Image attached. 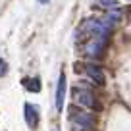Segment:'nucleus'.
<instances>
[{
    "mask_svg": "<svg viewBox=\"0 0 131 131\" xmlns=\"http://www.w3.org/2000/svg\"><path fill=\"white\" fill-rule=\"evenodd\" d=\"M106 41H108V35H96V37L87 39L85 45H83V54L89 58L102 56L104 48H106Z\"/></svg>",
    "mask_w": 131,
    "mask_h": 131,
    "instance_id": "1",
    "label": "nucleus"
},
{
    "mask_svg": "<svg viewBox=\"0 0 131 131\" xmlns=\"http://www.w3.org/2000/svg\"><path fill=\"white\" fill-rule=\"evenodd\" d=\"M73 100H75V104H79V106H83V108H89V110H93V108L96 106L94 94L91 93L89 89H83V87H75L73 89Z\"/></svg>",
    "mask_w": 131,
    "mask_h": 131,
    "instance_id": "2",
    "label": "nucleus"
},
{
    "mask_svg": "<svg viewBox=\"0 0 131 131\" xmlns=\"http://www.w3.org/2000/svg\"><path fill=\"white\" fill-rule=\"evenodd\" d=\"M70 118H71V122H73V123H77V125L83 127V129H89V127H93V122H94L91 114H87V112H81V110H79V112L73 110V112L70 114Z\"/></svg>",
    "mask_w": 131,
    "mask_h": 131,
    "instance_id": "3",
    "label": "nucleus"
},
{
    "mask_svg": "<svg viewBox=\"0 0 131 131\" xmlns=\"http://www.w3.org/2000/svg\"><path fill=\"white\" fill-rule=\"evenodd\" d=\"M64 98H66V73L62 71L58 77V87H56V110L60 112L64 108Z\"/></svg>",
    "mask_w": 131,
    "mask_h": 131,
    "instance_id": "4",
    "label": "nucleus"
},
{
    "mask_svg": "<svg viewBox=\"0 0 131 131\" xmlns=\"http://www.w3.org/2000/svg\"><path fill=\"white\" fill-rule=\"evenodd\" d=\"M23 114H25V122H27V125L31 127V129H35V127L39 125V110L33 104H25L23 106Z\"/></svg>",
    "mask_w": 131,
    "mask_h": 131,
    "instance_id": "5",
    "label": "nucleus"
},
{
    "mask_svg": "<svg viewBox=\"0 0 131 131\" xmlns=\"http://www.w3.org/2000/svg\"><path fill=\"white\" fill-rule=\"evenodd\" d=\"M85 71H87V75H89V77L93 79L96 85H104V83H106L104 71L100 70L98 66H94V64H87V66H85Z\"/></svg>",
    "mask_w": 131,
    "mask_h": 131,
    "instance_id": "6",
    "label": "nucleus"
},
{
    "mask_svg": "<svg viewBox=\"0 0 131 131\" xmlns=\"http://www.w3.org/2000/svg\"><path fill=\"white\" fill-rule=\"evenodd\" d=\"M119 17H122V14H119L118 10H114V12H110L104 19H100V23H102L106 29H110V27H114V25L119 21Z\"/></svg>",
    "mask_w": 131,
    "mask_h": 131,
    "instance_id": "7",
    "label": "nucleus"
},
{
    "mask_svg": "<svg viewBox=\"0 0 131 131\" xmlns=\"http://www.w3.org/2000/svg\"><path fill=\"white\" fill-rule=\"evenodd\" d=\"M23 85H25V89L31 91V93H39V91H41V79H39V77L23 79Z\"/></svg>",
    "mask_w": 131,
    "mask_h": 131,
    "instance_id": "8",
    "label": "nucleus"
},
{
    "mask_svg": "<svg viewBox=\"0 0 131 131\" xmlns=\"http://www.w3.org/2000/svg\"><path fill=\"white\" fill-rule=\"evenodd\" d=\"M94 2H96V6H98V8L110 10V12H114V10H118V8H119L118 0H94Z\"/></svg>",
    "mask_w": 131,
    "mask_h": 131,
    "instance_id": "9",
    "label": "nucleus"
},
{
    "mask_svg": "<svg viewBox=\"0 0 131 131\" xmlns=\"http://www.w3.org/2000/svg\"><path fill=\"white\" fill-rule=\"evenodd\" d=\"M6 71H8V64H6V60H2V58H0V77H2V75H6Z\"/></svg>",
    "mask_w": 131,
    "mask_h": 131,
    "instance_id": "10",
    "label": "nucleus"
},
{
    "mask_svg": "<svg viewBox=\"0 0 131 131\" xmlns=\"http://www.w3.org/2000/svg\"><path fill=\"white\" fill-rule=\"evenodd\" d=\"M37 2H39V4H48L50 0H37Z\"/></svg>",
    "mask_w": 131,
    "mask_h": 131,
    "instance_id": "11",
    "label": "nucleus"
},
{
    "mask_svg": "<svg viewBox=\"0 0 131 131\" xmlns=\"http://www.w3.org/2000/svg\"><path fill=\"white\" fill-rule=\"evenodd\" d=\"M52 131H60V129H58V127H54V129H52Z\"/></svg>",
    "mask_w": 131,
    "mask_h": 131,
    "instance_id": "12",
    "label": "nucleus"
}]
</instances>
